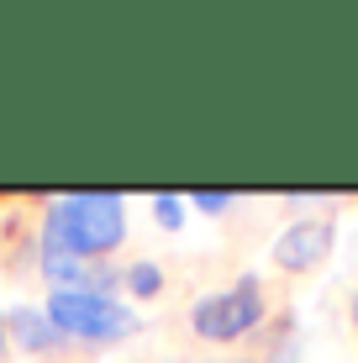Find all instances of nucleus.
Here are the masks:
<instances>
[{"label": "nucleus", "instance_id": "20e7f679", "mask_svg": "<svg viewBox=\"0 0 358 363\" xmlns=\"http://www.w3.org/2000/svg\"><path fill=\"white\" fill-rule=\"evenodd\" d=\"M327 253H332V221L327 216H301V221H290V227L274 237V264L285 274L316 269Z\"/></svg>", "mask_w": 358, "mask_h": 363}, {"label": "nucleus", "instance_id": "423d86ee", "mask_svg": "<svg viewBox=\"0 0 358 363\" xmlns=\"http://www.w3.org/2000/svg\"><path fill=\"white\" fill-rule=\"evenodd\" d=\"M127 290L138 295V300H147V295L164 290V274H158L153 264H132V269H127Z\"/></svg>", "mask_w": 358, "mask_h": 363}, {"label": "nucleus", "instance_id": "39448f33", "mask_svg": "<svg viewBox=\"0 0 358 363\" xmlns=\"http://www.w3.org/2000/svg\"><path fill=\"white\" fill-rule=\"evenodd\" d=\"M6 327H11V337H16L27 353H43V347H53V337H58V332H53V321L37 316V311H11Z\"/></svg>", "mask_w": 358, "mask_h": 363}, {"label": "nucleus", "instance_id": "0eeeda50", "mask_svg": "<svg viewBox=\"0 0 358 363\" xmlns=\"http://www.w3.org/2000/svg\"><path fill=\"white\" fill-rule=\"evenodd\" d=\"M190 200H195V211H206V216H221V211H232L237 195H232V190H195Z\"/></svg>", "mask_w": 358, "mask_h": 363}, {"label": "nucleus", "instance_id": "f257e3e1", "mask_svg": "<svg viewBox=\"0 0 358 363\" xmlns=\"http://www.w3.org/2000/svg\"><path fill=\"white\" fill-rule=\"evenodd\" d=\"M121 237H127V206H121V195L84 190V195H64L53 211H47L43 253L95 258V253H111Z\"/></svg>", "mask_w": 358, "mask_h": 363}, {"label": "nucleus", "instance_id": "9b49d317", "mask_svg": "<svg viewBox=\"0 0 358 363\" xmlns=\"http://www.w3.org/2000/svg\"><path fill=\"white\" fill-rule=\"evenodd\" d=\"M353 321H358V300H353Z\"/></svg>", "mask_w": 358, "mask_h": 363}, {"label": "nucleus", "instance_id": "6e6552de", "mask_svg": "<svg viewBox=\"0 0 358 363\" xmlns=\"http://www.w3.org/2000/svg\"><path fill=\"white\" fill-rule=\"evenodd\" d=\"M153 216L164 221L169 232H179V221H184V216H179V195H169V190H164V195H153Z\"/></svg>", "mask_w": 358, "mask_h": 363}, {"label": "nucleus", "instance_id": "1a4fd4ad", "mask_svg": "<svg viewBox=\"0 0 358 363\" xmlns=\"http://www.w3.org/2000/svg\"><path fill=\"white\" fill-rule=\"evenodd\" d=\"M295 358H301V347H295L290 337H279V347L269 353V363H295Z\"/></svg>", "mask_w": 358, "mask_h": 363}, {"label": "nucleus", "instance_id": "f03ea898", "mask_svg": "<svg viewBox=\"0 0 358 363\" xmlns=\"http://www.w3.org/2000/svg\"><path fill=\"white\" fill-rule=\"evenodd\" d=\"M47 321L53 332L79 337V342H121L138 332V311L121 306L111 290H53Z\"/></svg>", "mask_w": 358, "mask_h": 363}, {"label": "nucleus", "instance_id": "9d476101", "mask_svg": "<svg viewBox=\"0 0 358 363\" xmlns=\"http://www.w3.org/2000/svg\"><path fill=\"white\" fill-rule=\"evenodd\" d=\"M0 353H6V321H0Z\"/></svg>", "mask_w": 358, "mask_h": 363}, {"label": "nucleus", "instance_id": "7ed1b4c3", "mask_svg": "<svg viewBox=\"0 0 358 363\" xmlns=\"http://www.w3.org/2000/svg\"><path fill=\"white\" fill-rule=\"evenodd\" d=\"M258 321H264V290H258V279H237L227 290L195 300V311H190V327L206 342H232V337L253 332Z\"/></svg>", "mask_w": 358, "mask_h": 363}]
</instances>
